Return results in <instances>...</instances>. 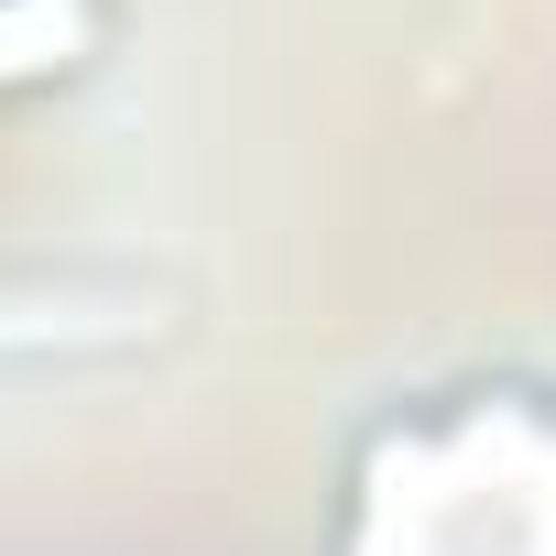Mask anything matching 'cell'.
Instances as JSON below:
<instances>
[{
  "label": "cell",
  "instance_id": "6da1fadb",
  "mask_svg": "<svg viewBox=\"0 0 556 556\" xmlns=\"http://www.w3.org/2000/svg\"><path fill=\"white\" fill-rule=\"evenodd\" d=\"M99 45V0H0V88L66 77Z\"/></svg>",
  "mask_w": 556,
  "mask_h": 556
}]
</instances>
